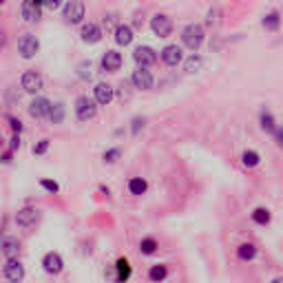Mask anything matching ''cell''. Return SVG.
Returning a JSON list of instances; mask_svg holds the SVG:
<instances>
[{
	"instance_id": "6da1fadb",
	"label": "cell",
	"mask_w": 283,
	"mask_h": 283,
	"mask_svg": "<svg viewBox=\"0 0 283 283\" xmlns=\"http://www.w3.org/2000/svg\"><path fill=\"white\" fill-rule=\"evenodd\" d=\"M97 100H91L89 95H82L75 100V115H78V120L80 122H89V120H93L95 117V113H97Z\"/></svg>"
},
{
	"instance_id": "7a4b0ae2",
	"label": "cell",
	"mask_w": 283,
	"mask_h": 283,
	"mask_svg": "<svg viewBox=\"0 0 283 283\" xmlns=\"http://www.w3.org/2000/svg\"><path fill=\"white\" fill-rule=\"evenodd\" d=\"M182 40L190 51H197L204 44V29L199 24H188L182 33Z\"/></svg>"
},
{
	"instance_id": "3957f363",
	"label": "cell",
	"mask_w": 283,
	"mask_h": 283,
	"mask_svg": "<svg viewBox=\"0 0 283 283\" xmlns=\"http://www.w3.org/2000/svg\"><path fill=\"white\" fill-rule=\"evenodd\" d=\"M38 49H40V42H38V38L31 33H27V35H22V38L18 40V51H20V55H22L24 60H31L35 53H38Z\"/></svg>"
},
{
	"instance_id": "277c9868",
	"label": "cell",
	"mask_w": 283,
	"mask_h": 283,
	"mask_svg": "<svg viewBox=\"0 0 283 283\" xmlns=\"http://www.w3.org/2000/svg\"><path fill=\"white\" fill-rule=\"evenodd\" d=\"M84 18V2L82 0H69L64 4V20L71 24H78Z\"/></svg>"
},
{
	"instance_id": "5b68a950",
	"label": "cell",
	"mask_w": 283,
	"mask_h": 283,
	"mask_svg": "<svg viewBox=\"0 0 283 283\" xmlns=\"http://www.w3.org/2000/svg\"><path fill=\"white\" fill-rule=\"evenodd\" d=\"M151 29L157 38H168V35L173 33V20L168 16H164V13H157V16L151 20Z\"/></svg>"
},
{
	"instance_id": "8992f818",
	"label": "cell",
	"mask_w": 283,
	"mask_h": 283,
	"mask_svg": "<svg viewBox=\"0 0 283 283\" xmlns=\"http://www.w3.org/2000/svg\"><path fill=\"white\" fill-rule=\"evenodd\" d=\"M2 272H4V279H9L11 283H18V281L24 279V268L18 259H7L4 261Z\"/></svg>"
},
{
	"instance_id": "52a82bcc",
	"label": "cell",
	"mask_w": 283,
	"mask_h": 283,
	"mask_svg": "<svg viewBox=\"0 0 283 283\" xmlns=\"http://www.w3.org/2000/svg\"><path fill=\"white\" fill-rule=\"evenodd\" d=\"M20 86H22L27 93H38V91L42 89V78H40L35 71H27V73H22V78H20Z\"/></svg>"
},
{
	"instance_id": "ba28073f",
	"label": "cell",
	"mask_w": 283,
	"mask_h": 283,
	"mask_svg": "<svg viewBox=\"0 0 283 283\" xmlns=\"http://www.w3.org/2000/svg\"><path fill=\"white\" fill-rule=\"evenodd\" d=\"M133 84L137 86V89H151L153 86V73L148 71V66H140L137 71H133Z\"/></svg>"
},
{
	"instance_id": "9c48e42d",
	"label": "cell",
	"mask_w": 283,
	"mask_h": 283,
	"mask_svg": "<svg viewBox=\"0 0 283 283\" xmlns=\"http://www.w3.org/2000/svg\"><path fill=\"white\" fill-rule=\"evenodd\" d=\"M51 109H53V104L47 100V97H35V100L29 104V113H31V117H47Z\"/></svg>"
},
{
	"instance_id": "30bf717a",
	"label": "cell",
	"mask_w": 283,
	"mask_h": 283,
	"mask_svg": "<svg viewBox=\"0 0 283 283\" xmlns=\"http://www.w3.org/2000/svg\"><path fill=\"white\" fill-rule=\"evenodd\" d=\"M133 58H135V62L140 66H153L157 62V55L151 47H137L135 53H133Z\"/></svg>"
},
{
	"instance_id": "8fae6325",
	"label": "cell",
	"mask_w": 283,
	"mask_h": 283,
	"mask_svg": "<svg viewBox=\"0 0 283 283\" xmlns=\"http://www.w3.org/2000/svg\"><path fill=\"white\" fill-rule=\"evenodd\" d=\"M42 266H44V270L49 272V275H60L62 272V257L58 255V252H49V255H44V259H42Z\"/></svg>"
},
{
	"instance_id": "7c38bea8",
	"label": "cell",
	"mask_w": 283,
	"mask_h": 283,
	"mask_svg": "<svg viewBox=\"0 0 283 283\" xmlns=\"http://www.w3.org/2000/svg\"><path fill=\"white\" fill-rule=\"evenodd\" d=\"M80 35H82V42H86V44H97V42L102 40V29L97 27V24L89 22V24H84V27H82Z\"/></svg>"
},
{
	"instance_id": "4fadbf2b",
	"label": "cell",
	"mask_w": 283,
	"mask_h": 283,
	"mask_svg": "<svg viewBox=\"0 0 283 283\" xmlns=\"http://www.w3.org/2000/svg\"><path fill=\"white\" fill-rule=\"evenodd\" d=\"M122 66V55L117 53V51H106L104 55H102V69L109 71V73H115V71H120Z\"/></svg>"
},
{
	"instance_id": "5bb4252c",
	"label": "cell",
	"mask_w": 283,
	"mask_h": 283,
	"mask_svg": "<svg viewBox=\"0 0 283 283\" xmlns=\"http://www.w3.org/2000/svg\"><path fill=\"white\" fill-rule=\"evenodd\" d=\"M162 60H164V64H168V66H177L182 62V49H179L177 44H168V47L162 49Z\"/></svg>"
},
{
	"instance_id": "9a60e30c",
	"label": "cell",
	"mask_w": 283,
	"mask_h": 283,
	"mask_svg": "<svg viewBox=\"0 0 283 283\" xmlns=\"http://www.w3.org/2000/svg\"><path fill=\"white\" fill-rule=\"evenodd\" d=\"M113 97H115V91H113V86L104 84V82H100V84L95 86V100H97V104H102V106L111 104Z\"/></svg>"
},
{
	"instance_id": "2e32d148",
	"label": "cell",
	"mask_w": 283,
	"mask_h": 283,
	"mask_svg": "<svg viewBox=\"0 0 283 283\" xmlns=\"http://www.w3.org/2000/svg\"><path fill=\"white\" fill-rule=\"evenodd\" d=\"M40 4L42 2H35V0H24L22 2V18L27 20V22H35V20L40 18Z\"/></svg>"
},
{
	"instance_id": "e0dca14e",
	"label": "cell",
	"mask_w": 283,
	"mask_h": 283,
	"mask_svg": "<svg viewBox=\"0 0 283 283\" xmlns=\"http://www.w3.org/2000/svg\"><path fill=\"white\" fill-rule=\"evenodd\" d=\"M35 219H38V210L35 208H22V210H18L16 213V224L22 226V228L35 224Z\"/></svg>"
},
{
	"instance_id": "ac0fdd59",
	"label": "cell",
	"mask_w": 283,
	"mask_h": 283,
	"mask_svg": "<svg viewBox=\"0 0 283 283\" xmlns=\"http://www.w3.org/2000/svg\"><path fill=\"white\" fill-rule=\"evenodd\" d=\"M115 40H117V44H122V47L131 44L133 42V29L126 27V24H120V27L115 29Z\"/></svg>"
},
{
	"instance_id": "d6986e66",
	"label": "cell",
	"mask_w": 283,
	"mask_h": 283,
	"mask_svg": "<svg viewBox=\"0 0 283 283\" xmlns=\"http://www.w3.org/2000/svg\"><path fill=\"white\" fill-rule=\"evenodd\" d=\"M18 252H20V244H18V241H13V239H4L2 241V255H4V259H16Z\"/></svg>"
},
{
	"instance_id": "ffe728a7",
	"label": "cell",
	"mask_w": 283,
	"mask_h": 283,
	"mask_svg": "<svg viewBox=\"0 0 283 283\" xmlns=\"http://www.w3.org/2000/svg\"><path fill=\"white\" fill-rule=\"evenodd\" d=\"M237 255H239L241 261H252L257 257V246L255 244H241L237 248Z\"/></svg>"
},
{
	"instance_id": "44dd1931",
	"label": "cell",
	"mask_w": 283,
	"mask_h": 283,
	"mask_svg": "<svg viewBox=\"0 0 283 283\" xmlns=\"http://www.w3.org/2000/svg\"><path fill=\"white\" fill-rule=\"evenodd\" d=\"M146 188H148V184H146V179H142V177H133L131 182H128V190H131V195H144L146 193Z\"/></svg>"
},
{
	"instance_id": "7402d4cb",
	"label": "cell",
	"mask_w": 283,
	"mask_h": 283,
	"mask_svg": "<svg viewBox=\"0 0 283 283\" xmlns=\"http://www.w3.org/2000/svg\"><path fill=\"white\" fill-rule=\"evenodd\" d=\"M264 29H268V31H277V29L281 27V16L277 11H272V13H268V16L264 18Z\"/></svg>"
},
{
	"instance_id": "603a6c76",
	"label": "cell",
	"mask_w": 283,
	"mask_h": 283,
	"mask_svg": "<svg viewBox=\"0 0 283 283\" xmlns=\"http://www.w3.org/2000/svg\"><path fill=\"white\" fill-rule=\"evenodd\" d=\"M241 162H244L246 168H255V166H259L261 157H259V153L257 151H246L244 155H241Z\"/></svg>"
},
{
	"instance_id": "cb8c5ba5",
	"label": "cell",
	"mask_w": 283,
	"mask_h": 283,
	"mask_svg": "<svg viewBox=\"0 0 283 283\" xmlns=\"http://www.w3.org/2000/svg\"><path fill=\"white\" fill-rule=\"evenodd\" d=\"M168 275V268L166 266H153L151 270H148V279L151 281H164Z\"/></svg>"
},
{
	"instance_id": "d4e9b609",
	"label": "cell",
	"mask_w": 283,
	"mask_h": 283,
	"mask_svg": "<svg viewBox=\"0 0 283 283\" xmlns=\"http://www.w3.org/2000/svg\"><path fill=\"white\" fill-rule=\"evenodd\" d=\"M131 277V264L126 259H117V279L126 281Z\"/></svg>"
},
{
	"instance_id": "484cf974",
	"label": "cell",
	"mask_w": 283,
	"mask_h": 283,
	"mask_svg": "<svg viewBox=\"0 0 283 283\" xmlns=\"http://www.w3.org/2000/svg\"><path fill=\"white\" fill-rule=\"evenodd\" d=\"M261 128H264L266 133H275L277 131V124H275V120H272V115L270 113H261Z\"/></svg>"
},
{
	"instance_id": "4316f807",
	"label": "cell",
	"mask_w": 283,
	"mask_h": 283,
	"mask_svg": "<svg viewBox=\"0 0 283 283\" xmlns=\"http://www.w3.org/2000/svg\"><path fill=\"white\" fill-rule=\"evenodd\" d=\"M252 219H255L257 224L266 226L268 221H270V210H268V208H255V213H252Z\"/></svg>"
},
{
	"instance_id": "83f0119b",
	"label": "cell",
	"mask_w": 283,
	"mask_h": 283,
	"mask_svg": "<svg viewBox=\"0 0 283 283\" xmlns=\"http://www.w3.org/2000/svg\"><path fill=\"white\" fill-rule=\"evenodd\" d=\"M49 117H51V122H53V124H60V122L64 120V104H53V109H51V113H49Z\"/></svg>"
},
{
	"instance_id": "f1b7e54d",
	"label": "cell",
	"mask_w": 283,
	"mask_h": 283,
	"mask_svg": "<svg viewBox=\"0 0 283 283\" xmlns=\"http://www.w3.org/2000/svg\"><path fill=\"white\" fill-rule=\"evenodd\" d=\"M140 250H142V255H155L157 252V241L155 239H142Z\"/></svg>"
},
{
	"instance_id": "f546056e",
	"label": "cell",
	"mask_w": 283,
	"mask_h": 283,
	"mask_svg": "<svg viewBox=\"0 0 283 283\" xmlns=\"http://www.w3.org/2000/svg\"><path fill=\"white\" fill-rule=\"evenodd\" d=\"M78 75L82 80H89L91 75H93V64L91 62H80L78 64Z\"/></svg>"
},
{
	"instance_id": "4dcf8cb0",
	"label": "cell",
	"mask_w": 283,
	"mask_h": 283,
	"mask_svg": "<svg viewBox=\"0 0 283 283\" xmlns=\"http://www.w3.org/2000/svg\"><path fill=\"white\" fill-rule=\"evenodd\" d=\"M202 66H204V60L197 58V55H193V58L186 60V71H188V73H195V71H199Z\"/></svg>"
},
{
	"instance_id": "1f68e13d",
	"label": "cell",
	"mask_w": 283,
	"mask_h": 283,
	"mask_svg": "<svg viewBox=\"0 0 283 283\" xmlns=\"http://www.w3.org/2000/svg\"><path fill=\"white\" fill-rule=\"evenodd\" d=\"M120 148H111V151H106L104 153V162L106 164H113V162H117V159H120Z\"/></svg>"
},
{
	"instance_id": "d6a6232c",
	"label": "cell",
	"mask_w": 283,
	"mask_h": 283,
	"mask_svg": "<svg viewBox=\"0 0 283 283\" xmlns=\"http://www.w3.org/2000/svg\"><path fill=\"white\" fill-rule=\"evenodd\" d=\"M47 151H49V140H40L33 146V155H44Z\"/></svg>"
},
{
	"instance_id": "836d02e7",
	"label": "cell",
	"mask_w": 283,
	"mask_h": 283,
	"mask_svg": "<svg viewBox=\"0 0 283 283\" xmlns=\"http://www.w3.org/2000/svg\"><path fill=\"white\" fill-rule=\"evenodd\" d=\"M40 186H42L44 190H49V193H58L60 186L55 182H51V179H40Z\"/></svg>"
},
{
	"instance_id": "e575fe53",
	"label": "cell",
	"mask_w": 283,
	"mask_h": 283,
	"mask_svg": "<svg viewBox=\"0 0 283 283\" xmlns=\"http://www.w3.org/2000/svg\"><path fill=\"white\" fill-rule=\"evenodd\" d=\"M7 122H9V126L13 128V133H20V131H22V122H20V120H16V117L7 115Z\"/></svg>"
},
{
	"instance_id": "d590c367",
	"label": "cell",
	"mask_w": 283,
	"mask_h": 283,
	"mask_svg": "<svg viewBox=\"0 0 283 283\" xmlns=\"http://www.w3.org/2000/svg\"><path fill=\"white\" fill-rule=\"evenodd\" d=\"M60 4H62V0H44V7L51 9V11H53V9H58Z\"/></svg>"
},
{
	"instance_id": "8d00e7d4",
	"label": "cell",
	"mask_w": 283,
	"mask_h": 283,
	"mask_svg": "<svg viewBox=\"0 0 283 283\" xmlns=\"http://www.w3.org/2000/svg\"><path fill=\"white\" fill-rule=\"evenodd\" d=\"M9 148H11V151H18V148H20V137H18V133L11 137V142H9Z\"/></svg>"
},
{
	"instance_id": "74e56055",
	"label": "cell",
	"mask_w": 283,
	"mask_h": 283,
	"mask_svg": "<svg viewBox=\"0 0 283 283\" xmlns=\"http://www.w3.org/2000/svg\"><path fill=\"white\" fill-rule=\"evenodd\" d=\"M272 135H275V140L279 142V144H283V128H277V131L272 133Z\"/></svg>"
},
{
	"instance_id": "f35d334b",
	"label": "cell",
	"mask_w": 283,
	"mask_h": 283,
	"mask_svg": "<svg viewBox=\"0 0 283 283\" xmlns=\"http://www.w3.org/2000/svg\"><path fill=\"white\" fill-rule=\"evenodd\" d=\"M144 126V120H133V133H137Z\"/></svg>"
},
{
	"instance_id": "ab89813d",
	"label": "cell",
	"mask_w": 283,
	"mask_h": 283,
	"mask_svg": "<svg viewBox=\"0 0 283 283\" xmlns=\"http://www.w3.org/2000/svg\"><path fill=\"white\" fill-rule=\"evenodd\" d=\"M2 162H4V164H9V162H11V151H7V153H4V155H2Z\"/></svg>"
},
{
	"instance_id": "60d3db41",
	"label": "cell",
	"mask_w": 283,
	"mask_h": 283,
	"mask_svg": "<svg viewBox=\"0 0 283 283\" xmlns=\"http://www.w3.org/2000/svg\"><path fill=\"white\" fill-rule=\"evenodd\" d=\"M104 24H106V29H113V16L104 18Z\"/></svg>"
}]
</instances>
